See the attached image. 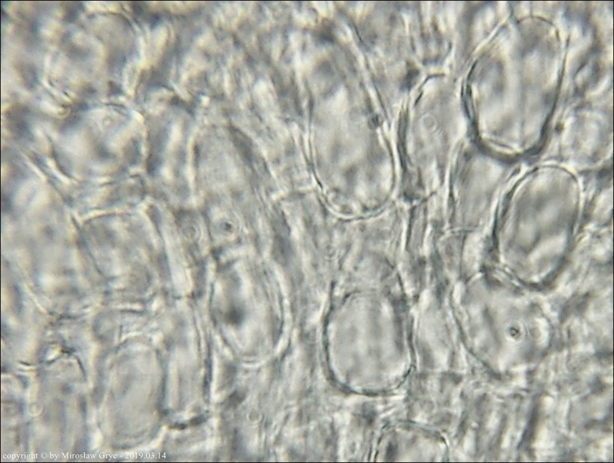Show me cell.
Segmentation results:
<instances>
[{"label":"cell","instance_id":"obj_2","mask_svg":"<svg viewBox=\"0 0 614 463\" xmlns=\"http://www.w3.org/2000/svg\"><path fill=\"white\" fill-rule=\"evenodd\" d=\"M83 9H84V6L81 2H66L65 6V20L67 22H73L81 14Z\"/></svg>","mask_w":614,"mask_h":463},{"label":"cell","instance_id":"obj_1","mask_svg":"<svg viewBox=\"0 0 614 463\" xmlns=\"http://www.w3.org/2000/svg\"><path fill=\"white\" fill-rule=\"evenodd\" d=\"M20 74L23 83L29 90H32L37 86L38 84L37 73L33 65H22L20 67Z\"/></svg>","mask_w":614,"mask_h":463}]
</instances>
